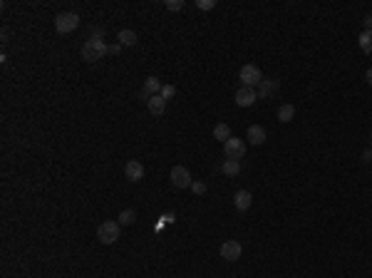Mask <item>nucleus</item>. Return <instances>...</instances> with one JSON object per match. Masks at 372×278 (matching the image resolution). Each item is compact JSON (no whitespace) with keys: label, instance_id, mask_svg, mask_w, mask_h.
Instances as JSON below:
<instances>
[{"label":"nucleus","instance_id":"obj_1","mask_svg":"<svg viewBox=\"0 0 372 278\" xmlns=\"http://www.w3.org/2000/svg\"><path fill=\"white\" fill-rule=\"evenodd\" d=\"M104 55H110V45L104 40H97V37H89L85 45H82V58L87 62H97L102 60Z\"/></svg>","mask_w":372,"mask_h":278},{"label":"nucleus","instance_id":"obj_2","mask_svg":"<svg viewBox=\"0 0 372 278\" xmlns=\"http://www.w3.org/2000/svg\"><path fill=\"white\" fill-rule=\"evenodd\" d=\"M119 221H102L97 226V239L104 244V246H112L117 239H119Z\"/></svg>","mask_w":372,"mask_h":278},{"label":"nucleus","instance_id":"obj_3","mask_svg":"<svg viewBox=\"0 0 372 278\" xmlns=\"http://www.w3.org/2000/svg\"><path fill=\"white\" fill-rule=\"evenodd\" d=\"M77 25H80V15L77 13H60L58 18H55V30L60 35H67V32L77 30Z\"/></svg>","mask_w":372,"mask_h":278},{"label":"nucleus","instance_id":"obj_4","mask_svg":"<svg viewBox=\"0 0 372 278\" xmlns=\"http://www.w3.org/2000/svg\"><path fill=\"white\" fill-rule=\"evenodd\" d=\"M238 77H241L243 87H258V85L263 82V72H260L258 65H243Z\"/></svg>","mask_w":372,"mask_h":278},{"label":"nucleus","instance_id":"obj_5","mask_svg":"<svg viewBox=\"0 0 372 278\" xmlns=\"http://www.w3.org/2000/svg\"><path fill=\"white\" fill-rule=\"evenodd\" d=\"M169 179H172L174 189H191V184H194V179H191V174H189L186 166H174Z\"/></svg>","mask_w":372,"mask_h":278},{"label":"nucleus","instance_id":"obj_6","mask_svg":"<svg viewBox=\"0 0 372 278\" xmlns=\"http://www.w3.org/2000/svg\"><path fill=\"white\" fill-rule=\"evenodd\" d=\"M246 154V142L243 139H238V137H231L229 142H224V156L226 159H243Z\"/></svg>","mask_w":372,"mask_h":278},{"label":"nucleus","instance_id":"obj_7","mask_svg":"<svg viewBox=\"0 0 372 278\" xmlns=\"http://www.w3.org/2000/svg\"><path fill=\"white\" fill-rule=\"evenodd\" d=\"M233 99H236L238 107H253L258 102L256 87H243V85H241V87L236 90V97H233Z\"/></svg>","mask_w":372,"mask_h":278},{"label":"nucleus","instance_id":"obj_8","mask_svg":"<svg viewBox=\"0 0 372 278\" xmlns=\"http://www.w3.org/2000/svg\"><path fill=\"white\" fill-rule=\"evenodd\" d=\"M241 253H243V246L236 239H229V241L221 244V258H226V261H238Z\"/></svg>","mask_w":372,"mask_h":278},{"label":"nucleus","instance_id":"obj_9","mask_svg":"<svg viewBox=\"0 0 372 278\" xmlns=\"http://www.w3.org/2000/svg\"><path fill=\"white\" fill-rule=\"evenodd\" d=\"M251 204H253V196H251L248 189H238V191L233 194V206H236L238 211H248Z\"/></svg>","mask_w":372,"mask_h":278},{"label":"nucleus","instance_id":"obj_10","mask_svg":"<svg viewBox=\"0 0 372 278\" xmlns=\"http://www.w3.org/2000/svg\"><path fill=\"white\" fill-rule=\"evenodd\" d=\"M124 174H127L129 182H142L144 179V164L142 161H137V159H129L127 166H124Z\"/></svg>","mask_w":372,"mask_h":278},{"label":"nucleus","instance_id":"obj_11","mask_svg":"<svg viewBox=\"0 0 372 278\" xmlns=\"http://www.w3.org/2000/svg\"><path fill=\"white\" fill-rule=\"evenodd\" d=\"M246 139H248L253 147H260V144L265 142V129H263L260 124H251L248 132H246Z\"/></svg>","mask_w":372,"mask_h":278},{"label":"nucleus","instance_id":"obj_12","mask_svg":"<svg viewBox=\"0 0 372 278\" xmlns=\"http://www.w3.org/2000/svg\"><path fill=\"white\" fill-rule=\"evenodd\" d=\"M278 87H281V82H278V80H263V82H260V85L256 87L258 99H265V97H271L273 92H278Z\"/></svg>","mask_w":372,"mask_h":278},{"label":"nucleus","instance_id":"obj_13","mask_svg":"<svg viewBox=\"0 0 372 278\" xmlns=\"http://www.w3.org/2000/svg\"><path fill=\"white\" fill-rule=\"evenodd\" d=\"M146 107H149V112H151L154 117H162V115L167 112V99H164L162 94H154V97L146 102Z\"/></svg>","mask_w":372,"mask_h":278},{"label":"nucleus","instance_id":"obj_14","mask_svg":"<svg viewBox=\"0 0 372 278\" xmlns=\"http://www.w3.org/2000/svg\"><path fill=\"white\" fill-rule=\"evenodd\" d=\"M117 40H119L122 47H134V45H137V32L129 30V28H124V30L117 32Z\"/></svg>","mask_w":372,"mask_h":278},{"label":"nucleus","instance_id":"obj_15","mask_svg":"<svg viewBox=\"0 0 372 278\" xmlns=\"http://www.w3.org/2000/svg\"><path fill=\"white\" fill-rule=\"evenodd\" d=\"M231 137V127L226 122H219L216 127H214V139H219V142H229Z\"/></svg>","mask_w":372,"mask_h":278},{"label":"nucleus","instance_id":"obj_16","mask_svg":"<svg viewBox=\"0 0 372 278\" xmlns=\"http://www.w3.org/2000/svg\"><path fill=\"white\" fill-rule=\"evenodd\" d=\"M221 172H224L226 177H238V174H241V161H236V159H226V161L221 164Z\"/></svg>","mask_w":372,"mask_h":278},{"label":"nucleus","instance_id":"obj_17","mask_svg":"<svg viewBox=\"0 0 372 278\" xmlns=\"http://www.w3.org/2000/svg\"><path fill=\"white\" fill-rule=\"evenodd\" d=\"M357 45H360V50H362L365 55H372V32L370 30H362V32H360V37H357Z\"/></svg>","mask_w":372,"mask_h":278},{"label":"nucleus","instance_id":"obj_18","mask_svg":"<svg viewBox=\"0 0 372 278\" xmlns=\"http://www.w3.org/2000/svg\"><path fill=\"white\" fill-rule=\"evenodd\" d=\"M162 87H164V85H162V80H159V77H146V80H144V87H142V90H146V92L154 97V94L162 92Z\"/></svg>","mask_w":372,"mask_h":278},{"label":"nucleus","instance_id":"obj_19","mask_svg":"<svg viewBox=\"0 0 372 278\" xmlns=\"http://www.w3.org/2000/svg\"><path fill=\"white\" fill-rule=\"evenodd\" d=\"M293 117H295V107L293 104H281V109H278V122H293Z\"/></svg>","mask_w":372,"mask_h":278},{"label":"nucleus","instance_id":"obj_20","mask_svg":"<svg viewBox=\"0 0 372 278\" xmlns=\"http://www.w3.org/2000/svg\"><path fill=\"white\" fill-rule=\"evenodd\" d=\"M134 218H137V214H134V209H124L122 214H119V226H129V224H134Z\"/></svg>","mask_w":372,"mask_h":278},{"label":"nucleus","instance_id":"obj_21","mask_svg":"<svg viewBox=\"0 0 372 278\" xmlns=\"http://www.w3.org/2000/svg\"><path fill=\"white\" fill-rule=\"evenodd\" d=\"M162 97H164V99H167V102H169V99H172L174 94H176V87H174V85H164V87H162Z\"/></svg>","mask_w":372,"mask_h":278},{"label":"nucleus","instance_id":"obj_22","mask_svg":"<svg viewBox=\"0 0 372 278\" xmlns=\"http://www.w3.org/2000/svg\"><path fill=\"white\" fill-rule=\"evenodd\" d=\"M196 8L199 10H214L216 8V0H196Z\"/></svg>","mask_w":372,"mask_h":278},{"label":"nucleus","instance_id":"obj_23","mask_svg":"<svg viewBox=\"0 0 372 278\" xmlns=\"http://www.w3.org/2000/svg\"><path fill=\"white\" fill-rule=\"evenodd\" d=\"M184 8V3L181 0H167V10H172V13H179Z\"/></svg>","mask_w":372,"mask_h":278},{"label":"nucleus","instance_id":"obj_24","mask_svg":"<svg viewBox=\"0 0 372 278\" xmlns=\"http://www.w3.org/2000/svg\"><path fill=\"white\" fill-rule=\"evenodd\" d=\"M191 191H194L196 196H203V194H206V184H203V182H194V184H191Z\"/></svg>","mask_w":372,"mask_h":278},{"label":"nucleus","instance_id":"obj_25","mask_svg":"<svg viewBox=\"0 0 372 278\" xmlns=\"http://www.w3.org/2000/svg\"><path fill=\"white\" fill-rule=\"evenodd\" d=\"M92 37L102 40V37H104V30H102V28H92Z\"/></svg>","mask_w":372,"mask_h":278},{"label":"nucleus","instance_id":"obj_26","mask_svg":"<svg viewBox=\"0 0 372 278\" xmlns=\"http://www.w3.org/2000/svg\"><path fill=\"white\" fill-rule=\"evenodd\" d=\"M119 52H122V45H119V42L110 45V55H119Z\"/></svg>","mask_w":372,"mask_h":278},{"label":"nucleus","instance_id":"obj_27","mask_svg":"<svg viewBox=\"0 0 372 278\" xmlns=\"http://www.w3.org/2000/svg\"><path fill=\"white\" fill-rule=\"evenodd\" d=\"M365 30L372 32V15H365Z\"/></svg>","mask_w":372,"mask_h":278},{"label":"nucleus","instance_id":"obj_28","mask_svg":"<svg viewBox=\"0 0 372 278\" xmlns=\"http://www.w3.org/2000/svg\"><path fill=\"white\" fill-rule=\"evenodd\" d=\"M139 99H144V102H149V99H151V94L146 92V90H142V92H139Z\"/></svg>","mask_w":372,"mask_h":278},{"label":"nucleus","instance_id":"obj_29","mask_svg":"<svg viewBox=\"0 0 372 278\" xmlns=\"http://www.w3.org/2000/svg\"><path fill=\"white\" fill-rule=\"evenodd\" d=\"M362 161H372V152H370V149H365V154H362Z\"/></svg>","mask_w":372,"mask_h":278},{"label":"nucleus","instance_id":"obj_30","mask_svg":"<svg viewBox=\"0 0 372 278\" xmlns=\"http://www.w3.org/2000/svg\"><path fill=\"white\" fill-rule=\"evenodd\" d=\"M162 218H164V224H172V221H174V218H176V216H174V214H164V216H162Z\"/></svg>","mask_w":372,"mask_h":278},{"label":"nucleus","instance_id":"obj_31","mask_svg":"<svg viewBox=\"0 0 372 278\" xmlns=\"http://www.w3.org/2000/svg\"><path fill=\"white\" fill-rule=\"evenodd\" d=\"M365 80H367V82H370V85H372V67H370V70H367V72H365Z\"/></svg>","mask_w":372,"mask_h":278}]
</instances>
